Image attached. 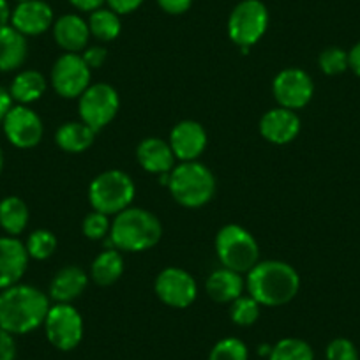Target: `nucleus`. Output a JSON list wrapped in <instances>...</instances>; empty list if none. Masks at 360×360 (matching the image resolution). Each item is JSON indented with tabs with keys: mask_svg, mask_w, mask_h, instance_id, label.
Listing matches in <instances>:
<instances>
[{
	"mask_svg": "<svg viewBox=\"0 0 360 360\" xmlns=\"http://www.w3.org/2000/svg\"><path fill=\"white\" fill-rule=\"evenodd\" d=\"M50 299L30 285H15L0 292V328L23 335L39 328L50 311Z\"/></svg>",
	"mask_w": 360,
	"mask_h": 360,
	"instance_id": "obj_1",
	"label": "nucleus"
},
{
	"mask_svg": "<svg viewBox=\"0 0 360 360\" xmlns=\"http://www.w3.org/2000/svg\"><path fill=\"white\" fill-rule=\"evenodd\" d=\"M245 286L259 306L279 307L295 299L300 290V278L286 262L265 259L249 270Z\"/></svg>",
	"mask_w": 360,
	"mask_h": 360,
	"instance_id": "obj_2",
	"label": "nucleus"
},
{
	"mask_svg": "<svg viewBox=\"0 0 360 360\" xmlns=\"http://www.w3.org/2000/svg\"><path fill=\"white\" fill-rule=\"evenodd\" d=\"M161 221L148 210L129 207L117 214L110 228V244L119 251L141 252L161 240Z\"/></svg>",
	"mask_w": 360,
	"mask_h": 360,
	"instance_id": "obj_3",
	"label": "nucleus"
},
{
	"mask_svg": "<svg viewBox=\"0 0 360 360\" xmlns=\"http://www.w3.org/2000/svg\"><path fill=\"white\" fill-rule=\"evenodd\" d=\"M168 189L175 202L182 207L200 209L216 195V179L202 162H180L169 172Z\"/></svg>",
	"mask_w": 360,
	"mask_h": 360,
	"instance_id": "obj_4",
	"label": "nucleus"
},
{
	"mask_svg": "<svg viewBox=\"0 0 360 360\" xmlns=\"http://www.w3.org/2000/svg\"><path fill=\"white\" fill-rule=\"evenodd\" d=\"M136 195V186L127 173L120 169L103 172L90 182L89 202L92 209L106 216H117L129 209Z\"/></svg>",
	"mask_w": 360,
	"mask_h": 360,
	"instance_id": "obj_5",
	"label": "nucleus"
},
{
	"mask_svg": "<svg viewBox=\"0 0 360 360\" xmlns=\"http://www.w3.org/2000/svg\"><path fill=\"white\" fill-rule=\"evenodd\" d=\"M216 252L223 266L238 274L249 272L259 262L258 242L238 224H226L217 231Z\"/></svg>",
	"mask_w": 360,
	"mask_h": 360,
	"instance_id": "obj_6",
	"label": "nucleus"
},
{
	"mask_svg": "<svg viewBox=\"0 0 360 360\" xmlns=\"http://www.w3.org/2000/svg\"><path fill=\"white\" fill-rule=\"evenodd\" d=\"M269 29V9L262 0H242L228 18V36L238 48H252Z\"/></svg>",
	"mask_w": 360,
	"mask_h": 360,
	"instance_id": "obj_7",
	"label": "nucleus"
},
{
	"mask_svg": "<svg viewBox=\"0 0 360 360\" xmlns=\"http://www.w3.org/2000/svg\"><path fill=\"white\" fill-rule=\"evenodd\" d=\"M120 108V99L117 90L108 83H94L79 96L78 110L82 122L90 126L98 133L115 119Z\"/></svg>",
	"mask_w": 360,
	"mask_h": 360,
	"instance_id": "obj_8",
	"label": "nucleus"
},
{
	"mask_svg": "<svg viewBox=\"0 0 360 360\" xmlns=\"http://www.w3.org/2000/svg\"><path fill=\"white\" fill-rule=\"evenodd\" d=\"M44 332L51 346L71 352L83 339V318L71 304H55L44 320Z\"/></svg>",
	"mask_w": 360,
	"mask_h": 360,
	"instance_id": "obj_9",
	"label": "nucleus"
},
{
	"mask_svg": "<svg viewBox=\"0 0 360 360\" xmlns=\"http://www.w3.org/2000/svg\"><path fill=\"white\" fill-rule=\"evenodd\" d=\"M155 295L162 304L175 309H186L191 306L198 295V286L195 278L188 270L179 266H168L161 270L154 283Z\"/></svg>",
	"mask_w": 360,
	"mask_h": 360,
	"instance_id": "obj_10",
	"label": "nucleus"
},
{
	"mask_svg": "<svg viewBox=\"0 0 360 360\" xmlns=\"http://www.w3.org/2000/svg\"><path fill=\"white\" fill-rule=\"evenodd\" d=\"M90 71L79 53H64L51 69V85L60 98L75 99L89 89Z\"/></svg>",
	"mask_w": 360,
	"mask_h": 360,
	"instance_id": "obj_11",
	"label": "nucleus"
},
{
	"mask_svg": "<svg viewBox=\"0 0 360 360\" xmlns=\"http://www.w3.org/2000/svg\"><path fill=\"white\" fill-rule=\"evenodd\" d=\"M272 94L279 106L288 110H300L309 105L314 94L311 76L299 68L283 69L272 82Z\"/></svg>",
	"mask_w": 360,
	"mask_h": 360,
	"instance_id": "obj_12",
	"label": "nucleus"
},
{
	"mask_svg": "<svg viewBox=\"0 0 360 360\" xmlns=\"http://www.w3.org/2000/svg\"><path fill=\"white\" fill-rule=\"evenodd\" d=\"M2 126H4V134L9 143L18 148H32L43 140V120L25 105L13 106Z\"/></svg>",
	"mask_w": 360,
	"mask_h": 360,
	"instance_id": "obj_13",
	"label": "nucleus"
},
{
	"mask_svg": "<svg viewBox=\"0 0 360 360\" xmlns=\"http://www.w3.org/2000/svg\"><path fill=\"white\" fill-rule=\"evenodd\" d=\"M207 131L205 127L195 120H182L175 124L169 133V147H172L175 159H180L182 162L196 161L203 150L207 148Z\"/></svg>",
	"mask_w": 360,
	"mask_h": 360,
	"instance_id": "obj_14",
	"label": "nucleus"
},
{
	"mask_svg": "<svg viewBox=\"0 0 360 360\" xmlns=\"http://www.w3.org/2000/svg\"><path fill=\"white\" fill-rule=\"evenodd\" d=\"M25 244L16 237H0V290L18 285L29 266Z\"/></svg>",
	"mask_w": 360,
	"mask_h": 360,
	"instance_id": "obj_15",
	"label": "nucleus"
},
{
	"mask_svg": "<svg viewBox=\"0 0 360 360\" xmlns=\"http://www.w3.org/2000/svg\"><path fill=\"white\" fill-rule=\"evenodd\" d=\"M11 25L23 36H39L53 25V9L44 0L18 2L11 15Z\"/></svg>",
	"mask_w": 360,
	"mask_h": 360,
	"instance_id": "obj_16",
	"label": "nucleus"
},
{
	"mask_svg": "<svg viewBox=\"0 0 360 360\" xmlns=\"http://www.w3.org/2000/svg\"><path fill=\"white\" fill-rule=\"evenodd\" d=\"M300 133V119L293 110L272 108L259 120V134L274 145H286Z\"/></svg>",
	"mask_w": 360,
	"mask_h": 360,
	"instance_id": "obj_17",
	"label": "nucleus"
},
{
	"mask_svg": "<svg viewBox=\"0 0 360 360\" xmlns=\"http://www.w3.org/2000/svg\"><path fill=\"white\" fill-rule=\"evenodd\" d=\"M136 159L141 168L148 173L165 175L175 168V154L168 141L158 136H148L140 141L136 148Z\"/></svg>",
	"mask_w": 360,
	"mask_h": 360,
	"instance_id": "obj_18",
	"label": "nucleus"
},
{
	"mask_svg": "<svg viewBox=\"0 0 360 360\" xmlns=\"http://www.w3.org/2000/svg\"><path fill=\"white\" fill-rule=\"evenodd\" d=\"M53 37L65 53H79L89 43V23L78 15H64L53 23Z\"/></svg>",
	"mask_w": 360,
	"mask_h": 360,
	"instance_id": "obj_19",
	"label": "nucleus"
},
{
	"mask_svg": "<svg viewBox=\"0 0 360 360\" xmlns=\"http://www.w3.org/2000/svg\"><path fill=\"white\" fill-rule=\"evenodd\" d=\"M86 285H89V278L79 266H64L51 279L50 297L57 304H71L85 292Z\"/></svg>",
	"mask_w": 360,
	"mask_h": 360,
	"instance_id": "obj_20",
	"label": "nucleus"
},
{
	"mask_svg": "<svg viewBox=\"0 0 360 360\" xmlns=\"http://www.w3.org/2000/svg\"><path fill=\"white\" fill-rule=\"evenodd\" d=\"M244 286L245 283L238 272L223 266V269L219 270H214L212 274L209 276L205 288L214 302L231 304L233 300H237L238 297L242 295Z\"/></svg>",
	"mask_w": 360,
	"mask_h": 360,
	"instance_id": "obj_21",
	"label": "nucleus"
},
{
	"mask_svg": "<svg viewBox=\"0 0 360 360\" xmlns=\"http://www.w3.org/2000/svg\"><path fill=\"white\" fill-rule=\"evenodd\" d=\"M27 39L13 25L0 27V72L22 68L27 58Z\"/></svg>",
	"mask_w": 360,
	"mask_h": 360,
	"instance_id": "obj_22",
	"label": "nucleus"
},
{
	"mask_svg": "<svg viewBox=\"0 0 360 360\" xmlns=\"http://www.w3.org/2000/svg\"><path fill=\"white\" fill-rule=\"evenodd\" d=\"M96 131L85 122H65L55 133V141L58 147L69 154H79L92 147L96 140Z\"/></svg>",
	"mask_w": 360,
	"mask_h": 360,
	"instance_id": "obj_23",
	"label": "nucleus"
},
{
	"mask_svg": "<svg viewBox=\"0 0 360 360\" xmlns=\"http://www.w3.org/2000/svg\"><path fill=\"white\" fill-rule=\"evenodd\" d=\"M44 92H46V78L34 69H25V71L18 72L9 89L13 101L25 106L43 98Z\"/></svg>",
	"mask_w": 360,
	"mask_h": 360,
	"instance_id": "obj_24",
	"label": "nucleus"
},
{
	"mask_svg": "<svg viewBox=\"0 0 360 360\" xmlns=\"http://www.w3.org/2000/svg\"><path fill=\"white\" fill-rule=\"evenodd\" d=\"M124 274V258L119 249H106L92 262L90 276L99 286L115 285Z\"/></svg>",
	"mask_w": 360,
	"mask_h": 360,
	"instance_id": "obj_25",
	"label": "nucleus"
},
{
	"mask_svg": "<svg viewBox=\"0 0 360 360\" xmlns=\"http://www.w3.org/2000/svg\"><path fill=\"white\" fill-rule=\"evenodd\" d=\"M29 217V207L18 196H8L0 202V226L11 237L25 231Z\"/></svg>",
	"mask_w": 360,
	"mask_h": 360,
	"instance_id": "obj_26",
	"label": "nucleus"
},
{
	"mask_svg": "<svg viewBox=\"0 0 360 360\" xmlns=\"http://www.w3.org/2000/svg\"><path fill=\"white\" fill-rule=\"evenodd\" d=\"M86 23H89L90 36H94L96 39L103 41V43L115 41L120 36V30H122L120 16L117 13H113L110 8H99L96 11H92Z\"/></svg>",
	"mask_w": 360,
	"mask_h": 360,
	"instance_id": "obj_27",
	"label": "nucleus"
},
{
	"mask_svg": "<svg viewBox=\"0 0 360 360\" xmlns=\"http://www.w3.org/2000/svg\"><path fill=\"white\" fill-rule=\"evenodd\" d=\"M269 360H314V352L304 339L285 338L272 346Z\"/></svg>",
	"mask_w": 360,
	"mask_h": 360,
	"instance_id": "obj_28",
	"label": "nucleus"
},
{
	"mask_svg": "<svg viewBox=\"0 0 360 360\" xmlns=\"http://www.w3.org/2000/svg\"><path fill=\"white\" fill-rule=\"evenodd\" d=\"M25 248L30 258L43 262L57 251V237L50 230H36L29 235Z\"/></svg>",
	"mask_w": 360,
	"mask_h": 360,
	"instance_id": "obj_29",
	"label": "nucleus"
},
{
	"mask_svg": "<svg viewBox=\"0 0 360 360\" xmlns=\"http://www.w3.org/2000/svg\"><path fill=\"white\" fill-rule=\"evenodd\" d=\"M259 311H262V306L249 297H238L237 300L231 302L230 307V316L231 321L235 325H240V327H249V325H255L259 318Z\"/></svg>",
	"mask_w": 360,
	"mask_h": 360,
	"instance_id": "obj_30",
	"label": "nucleus"
},
{
	"mask_svg": "<svg viewBox=\"0 0 360 360\" xmlns=\"http://www.w3.org/2000/svg\"><path fill=\"white\" fill-rule=\"evenodd\" d=\"M209 360H249L248 346L237 338H224L210 349Z\"/></svg>",
	"mask_w": 360,
	"mask_h": 360,
	"instance_id": "obj_31",
	"label": "nucleus"
},
{
	"mask_svg": "<svg viewBox=\"0 0 360 360\" xmlns=\"http://www.w3.org/2000/svg\"><path fill=\"white\" fill-rule=\"evenodd\" d=\"M318 65H320V69L327 76L342 75L346 69H349L348 51H345L342 48H338V46L327 48V50H323L320 53Z\"/></svg>",
	"mask_w": 360,
	"mask_h": 360,
	"instance_id": "obj_32",
	"label": "nucleus"
},
{
	"mask_svg": "<svg viewBox=\"0 0 360 360\" xmlns=\"http://www.w3.org/2000/svg\"><path fill=\"white\" fill-rule=\"evenodd\" d=\"M110 228H112L110 216L98 212V210H92L90 214H86V217L83 219L82 224L83 233H85V237L90 238V240H101V238H105L106 235L110 233Z\"/></svg>",
	"mask_w": 360,
	"mask_h": 360,
	"instance_id": "obj_33",
	"label": "nucleus"
},
{
	"mask_svg": "<svg viewBox=\"0 0 360 360\" xmlns=\"http://www.w3.org/2000/svg\"><path fill=\"white\" fill-rule=\"evenodd\" d=\"M325 356L327 360H359V352L349 339L338 338L328 342Z\"/></svg>",
	"mask_w": 360,
	"mask_h": 360,
	"instance_id": "obj_34",
	"label": "nucleus"
},
{
	"mask_svg": "<svg viewBox=\"0 0 360 360\" xmlns=\"http://www.w3.org/2000/svg\"><path fill=\"white\" fill-rule=\"evenodd\" d=\"M82 57L90 69H99L108 58V51H106L105 46H92L83 50Z\"/></svg>",
	"mask_w": 360,
	"mask_h": 360,
	"instance_id": "obj_35",
	"label": "nucleus"
},
{
	"mask_svg": "<svg viewBox=\"0 0 360 360\" xmlns=\"http://www.w3.org/2000/svg\"><path fill=\"white\" fill-rule=\"evenodd\" d=\"M16 359V342L15 335L0 328V360H15Z\"/></svg>",
	"mask_w": 360,
	"mask_h": 360,
	"instance_id": "obj_36",
	"label": "nucleus"
},
{
	"mask_svg": "<svg viewBox=\"0 0 360 360\" xmlns=\"http://www.w3.org/2000/svg\"><path fill=\"white\" fill-rule=\"evenodd\" d=\"M106 4L108 8L112 9L113 13L117 15H131V13L136 11L141 4H143V0H106Z\"/></svg>",
	"mask_w": 360,
	"mask_h": 360,
	"instance_id": "obj_37",
	"label": "nucleus"
},
{
	"mask_svg": "<svg viewBox=\"0 0 360 360\" xmlns=\"http://www.w3.org/2000/svg\"><path fill=\"white\" fill-rule=\"evenodd\" d=\"M158 4L168 15H184L191 8L193 0H158Z\"/></svg>",
	"mask_w": 360,
	"mask_h": 360,
	"instance_id": "obj_38",
	"label": "nucleus"
},
{
	"mask_svg": "<svg viewBox=\"0 0 360 360\" xmlns=\"http://www.w3.org/2000/svg\"><path fill=\"white\" fill-rule=\"evenodd\" d=\"M105 2L106 0H69V4H71L72 8H76L78 11H89V13L99 9Z\"/></svg>",
	"mask_w": 360,
	"mask_h": 360,
	"instance_id": "obj_39",
	"label": "nucleus"
},
{
	"mask_svg": "<svg viewBox=\"0 0 360 360\" xmlns=\"http://www.w3.org/2000/svg\"><path fill=\"white\" fill-rule=\"evenodd\" d=\"M11 108H13V98L11 94H9V90H6L4 86H0V124L4 122L6 115H8Z\"/></svg>",
	"mask_w": 360,
	"mask_h": 360,
	"instance_id": "obj_40",
	"label": "nucleus"
},
{
	"mask_svg": "<svg viewBox=\"0 0 360 360\" xmlns=\"http://www.w3.org/2000/svg\"><path fill=\"white\" fill-rule=\"evenodd\" d=\"M348 64L349 69L360 78V41L348 51Z\"/></svg>",
	"mask_w": 360,
	"mask_h": 360,
	"instance_id": "obj_41",
	"label": "nucleus"
},
{
	"mask_svg": "<svg viewBox=\"0 0 360 360\" xmlns=\"http://www.w3.org/2000/svg\"><path fill=\"white\" fill-rule=\"evenodd\" d=\"M11 8H9V2L8 0H0V27H6L9 25L11 22Z\"/></svg>",
	"mask_w": 360,
	"mask_h": 360,
	"instance_id": "obj_42",
	"label": "nucleus"
},
{
	"mask_svg": "<svg viewBox=\"0 0 360 360\" xmlns=\"http://www.w3.org/2000/svg\"><path fill=\"white\" fill-rule=\"evenodd\" d=\"M2 168H4V152H2V147H0V173H2Z\"/></svg>",
	"mask_w": 360,
	"mask_h": 360,
	"instance_id": "obj_43",
	"label": "nucleus"
},
{
	"mask_svg": "<svg viewBox=\"0 0 360 360\" xmlns=\"http://www.w3.org/2000/svg\"><path fill=\"white\" fill-rule=\"evenodd\" d=\"M16 2H27V0H16Z\"/></svg>",
	"mask_w": 360,
	"mask_h": 360,
	"instance_id": "obj_44",
	"label": "nucleus"
}]
</instances>
